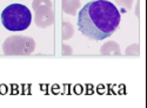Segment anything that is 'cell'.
<instances>
[{
  "label": "cell",
  "instance_id": "cell-9",
  "mask_svg": "<svg viewBox=\"0 0 147 108\" xmlns=\"http://www.w3.org/2000/svg\"><path fill=\"white\" fill-rule=\"evenodd\" d=\"M125 53H126L127 55H132V56H137V55H139V53H140L139 45H137V44L131 45L129 47H127V48H126Z\"/></svg>",
  "mask_w": 147,
  "mask_h": 108
},
{
  "label": "cell",
  "instance_id": "cell-3",
  "mask_svg": "<svg viewBox=\"0 0 147 108\" xmlns=\"http://www.w3.org/2000/svg\"><path fill=\"white\" fill-rule=\"evenodd\" d=\"M35 48V42L30 37L12 35L3 44V51L6 55H26Z\"/></svg>",
  "mask_w": 147,
  "mask_h": 108
},
{
  "label": "cell",
  "instance_id": "cell-11",
  "mask_svg": "<svg viewBox=\"0 0 147 108\" xmlns=\"http://www.w3.org/2000/svg\"><path fill=\"white\" fill-rule=\"evenodd\" d=\"M61 47H63V48H61V53H63L64 55H68V54H72V48H71V47L68 46V45H64L63 44V46H61Z\"/></svg>",
  "mask_w": 147,
  "mask_h": 108
},
{
  "label": "cell",
  "instance_id": "cell-6",
  "mask_svg": "<svg viewBox=\"0 0 147 108\" xmlns=\"http://www.w3.org/2000/svg\"><path fill=\"white\" fill-rule=\"evenodd\" d=\"M100 53L102 55H120V47L114 41H108L102 45Z\"/></svg>",
  "mask_w": 147,
  "mask_h": 108
},
{
  "label": "cell",
  "instance_id": "cell-12",
  "mask_svg": "<svg viewBox=\"0 0 147 108\" xmlns=\"http://www.w3.org/2000/svg\"><path fill=\"white\" fill-rule=\"evenodd\" d=\"M136 8H137V11H136V14H137V15H139V3L137 4V7H136Z\"/></svg>",
  "mask_w": 147,
  "mask_h": 108
},
{
  "label": "cell",
  "instance_id": "cell-7",
  "mask_svg": "<svg viewBox=\"0 0 147 108\" xmlns=\"http://www.w3.org/2000/svg\"><path fill=\"white\" fill-rule=\"evenodd\" d=\"M73 34H74V28H73V25L71 22L65 21L61 23V38L63 40H68Z\"/></svg>",
  "mask_w": 147,
  "mask_h": 108
},
{
  "label": "cell",
  "instance_id": "cell-4",
  "mask_svg": "<svg viewBox=\"0 0 147 108\" xmlns=\"http://www.w3.org/2000/svg\"><path fill=\"white\" fill-rule=\"evenodd\" d=\"M54 22V11L52 7H41L35 9V23L41 28H46Z\"/></svg>",
  "mask_w": 147,
  "mask_h": 108
},
{
  "label": "cell",
  "instance_id": "cell-2",
  "mask_svg": "<svg viewBox=\"0 0 147 108\" xmlns=\"http://www.w3.org/2000/svg\"><path fill=\"white\" fill-rule=\"evenodd\" d=\"M3 26L11 32H20L30 27L32 13L27 6L22 4H11L1 12Z\"/></svg>",
  "mask_w": 147,
  "mask_h": 108
},
{
  "label": "cell",
  "instance_id": "cell-5",
  "mask_svg": "<svg viewBox=\"0 0 147 108\" xmlns=\"http://www.w3.org/2000/svg\"><path fill=\"white\" fill-rule=\"evenodd\" d=\"M61 6L65 13L76 15L80 7V1L79 0H61Z\"/></svg>",
  "mask_w": 147,
  "mask_h": 108
},
{
  "label": "cell",
  "instance_id": "cell-1",
  "mask_svg": "<svg viewBox=\"0 0 147 108\" xmlns=\"http://www.w3.org/2000/svg\"><path fill=\"white\" fill-rule=\"evenodd\" d=\"M120 23V12L108 0L87 3L78 14L79 31L93 40H102L115 32Z\"/></svg>",
  "mask_w": 147,
  "mask_h": 108
},
{
  "label": "cell",
  "instance_id": "cell-8",
  "mask_svg": "<svg viewBox=\"0 0 147 108\" xmlns=\"http://www.w3.org/2000/svg\"><path fill=\"white\" fill-rule=\"evenodd\" d=\"M41 7H52L51 0H33L32 1V8L34 11Z\"/></svg>",
  "mask_w": 147,
  "mask_h": 108
},
{
  "label": "cell",
  "instance_id": "cell-10",
  "mask_svg": "<svg viewBox=\"0 0 147 108\" xmlns=\"http://www.w3.org/2000/svg\"><path fill=\"white\" fill-rule=\"evenodd\" d=\"M115 3L126 11V9H131L132 4H133V0H115Z\"/></svg>",
  "mask_w": 147,
  "mask_h": 108
}]
</instances>
